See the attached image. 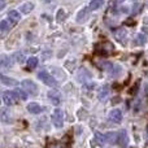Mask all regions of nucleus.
I'll use <instances>...</instances> for the list:
<instances>
[{"instance_id": "393cba45", "label": "nucleus", "mask_w": 148, "mask_h": 148, "mask_svg": "<svg viewBox=\"0 0 148 148\" xmlns=\"http://www.w3.org/2000/svg\"><path fill=\"white\" fill-rule=\"evenodd\" d=\"M123 0H116V3H122Z\"/></svg>"}, {"instance_id": "5701e85b", "label": "nucleus", "mask_w": 148, "mask_h": 148, "mask_svg": "<svg viewBox=\"0 0 148 148\" xmlns=\"http://www.w3.org/2000/svg\"><path fill=\"white\" fill-rule=\"evenodd\" d=\"M14 57H16V61H17V62H21V64H22V62H25V55H23V53H20V52H18V53L14 55Z\"/></svg>"}, {"instance_id": "9d476101", "label": "nucleus", "mask_w": 148, "mask_h": 148, "mask_svg": "<svg viewBox=\"0 0 148 148\" xmlns=\"http://www.w3.org/2000/svg\"><path fill=\"white\" fill-rule=\"evenodd\" d=\"M0 79H1V83L5 84V86H18V81H16V79H13V78H9V77H5L4 74L0 77Z\"/></svg>"}, {"instance_id": "6e6552de", "label": "nucleus", "mask_w": 148, "mask_h": 148, "mask_svg": "<svg viewBox=\"0 0 148 148\" xmlns=\"http://www.w3.org/2000/svg\"><path fill=\"white\" fill-rule=\"evenodd\" d=\"M27 110L30 113H33V114H39V113L43 112V108H42L38 103H30V104L27 105Z\"/></svg>"}, {"instance_id": "0eeeda50", "label": "nucleus", "mask_w": 148, "mask_h": 148, "mask_svg": "<svg viewBox=\"0 0 148 148\" xmlns=\"http://www.w3.org/2000/svg\"><path fill=\"white\" fill-rule=\"evenodd\" d=\"M8 18H9V21H10V25H16V23L21 20V13L18 12V10H10V12L8 13Z\"/></svg>"}, {"instance_id": "4468645a", "label": "nucleus", "mask_w": 148, "mask_h": 148, "mask_svg": "<svg viewBox=\"0 0 148 148\" xmlns=\"http://www.w3.org/2000/svg\"><path fill=\"white\" fill-rule=\"evenodd\" d=\"M105 135H107V143H118V133H107Z\"/></svg>"}, {"instance_id": "6ab92c4d", "label": "nucleus", "mask_w": 148, "mask_h": 148, "mask_svg": "<svg viewBox=\"0 0 148 148\" xmlns=\"http://www.w3.org/2000/svg\"><path fill=\"white\" fill-rule=\"evenodd\" d=\"M7 109H3L1 110V120H3V122H5V123H8V122H10L12 121V117H10V114L8 116L7 114Z\"/></svg>"}, {"instance_id": "f8f14e48", "label": "nucleus", "mask_w": 148, "mask_h": 148, "mask_svg": "<svg viewBox=\"0 0 148 148\" xmlns=\"http://www.w3.org/2000/svg\"><path fill=\"white\" fill-rule=\"evenodd\" d=\"M103 5H104V0H91L88 8H90V10H97V9H100Z\"/></svg>"}, {"instance_id": "412c9836", "label": "nucleus", "mask_w": 148, "mask_h": 148, "mask_svg": "<svg viewBox=\"0 0 148 148\" xmlns=\"http://www.w3.org/2000/svg\"><path fill=\"white\" fill-rule=\"evenodd\" d=\"M8 27H9V22H8L7 20H3L1 22H0V31L5 33V31L8 30Z\"/></svg>"}, {"instance_id": "423d86ee", "label": "nucleus", "mask_w": 148, "mask_h": 148, "mask_svg": "<svg viewBox=\"0 0 148 148\" xmlns=\"http://www.w3.org/2000/svg\"><path fill=\"white\" fill-rule=\"evenodd\" d=\"M109 120H110V122L121 123L122 122V112L120 109H113L109 113Z\"/></svg>"}, {"instance_id": "f257e3e1", "label": "nucleus", "mask_w": 148, "mask_h": 148, "mask_svg": "<svg viewBox=\"0 0 148 148\" xmlns=\"http://www.w3.org/2000/svg\"><path fill=\"white\" fill-rule=\"evenodd\" d=\"M38 78L40 79V81L43 82L44 84H47V86H49V87H56L57 86L56 79H55L48 72H46V70H42V72H39L38 73Z\"/></svg>"}, {"instance_id": "f3484780", "label": "nucleus", "mask_w": 148, "mask_h": 148, "mask_svg": "<svg viewBox=\"0 0 148 148\" xmlns=\"http://www.w3.org/2000/svg\"><path fill=\"white\" fill-rule=\"evenodd\" d=\"M95 138H96V140H97V143L99 144H104V143H107V135L105 134H101V133H95Z\"/></svg>"}, {"instance_id": "4be33fe9", "label": "nucleus", "mask_w": 148, "mask_h": 148, "mask_svg": "<svg viewBox=\"0 0 148 148\" xmlns=\"http://www.w3.org/2000/svg\"><path fill=\"white\" fill-rule=\"evenodd\" d=\"M27 65H29V68H35L36 65H38V59L36 57H30V59L27 60Z\"/></svg>"}, {"instance_id": "2eb2a0df", "label": "nucleus", "mask_w": 148, "mask_h": 148, "mask_svg": "<svg viewBox=\"0 0 148 148\" xmlns=\"http://www.w3.org/2000/svg\"><path fill=\"white\" fill-rule=\"evenodd\" d=\"M33 9H34V4H33V3H23V4L21 5V8H20L21 13H25V14L30 13Z\"/></svg>"}, {"instance_id": "dca6fc26", "label": "nucleus", "mask_w": 148, "mask_h": 148, "mask_svg": "<svg viewBox=\"0 0 148 148\" xmlns=\"http://www.w3.org/2000/svg\"><path fill=\"white\" fill-rule=\"evenodd\" d=\"M88 9L90 8H83V9L78 13V17H77V21H78V22H82V21L86 20L87 16H88Z\"/></svg>"}, {"instance_id": "b1692460", "label": "nucleus", "mask_w": 148, "mask_h": 148, "mask_svg": "<svg viewBox=\"0 0 148 148\" xmlns=\"http://www.w3.org/2000/svg\"><path fill=\"white\" fill-rule=\"evenodd\" d=\"M5 7V0H1V3H0V10H3Z\"/></svg>"}, {"instance_id": "1a4fd4ad", "label": "nucleus", "mask_w": 148, "mask_h": 148, "mask_svg": "<svg viewBox=\"0 0 148 148\" xmlns=\"http://www.w3.org/2000/svg\"><path fill=\"white\" fill-rule=\"evenodd\" d=\"M126 30L123 27H120V29H117L116 30V33H114V35H116V39H117L118 42H121V43H123V42L126 40Z\"/></svg>"}, {"instance_id": "7ed1b4c3", "label": "nucleus", "mask_w": 148, "mask_h": 148, "mask_svg": "<svg viewBox=\"0 0 148 148\" xmlns=\"http://www.w3.org/2000/svg\"><path fill=\"white\" fill-rule=\"evenodd\" d=\"M21 86L23 87V90H25L27 94H30L31 96H35L36 94H38V87H36V84L34 83L33 81H29V79H25V81L21 82Z\"/></svg>"}, {"instance_id": "39448f33", "label": "nucleus", "mask_w": 148, "mask_h": 148, "mask_svg": "<svg viewBox=\"0 0 148 148\" xmlns=\"http://www.w3.org/2000/svg\"><path fill=\"white\" fill-rule=\"evenodd\" d=\"M48 99L53 105H59L61 103V95L56 90H49L48 91Z\"/></svg>"}, {"instance_id": "f03ea898", "label": "nucleus", "mask_w": 148, "mask_h": 148, "mask_svg": "<svg viewBox=\"0 0 148 148\" xmlns=\"http://www.w3.org/2000/svg\"><path fill=\"white\" fill-rule=\"evenodd\" d=\"M52 123L56 126L57 129L62 127L64 125V112L61 109H55L52 113Z\"/></svg>"}, {"instance_id": "9b49d317", "label": "nucleus", "mask_w": 148, "mask_h": 148, "mask_svg": "<svg viewBox=\"0 0 148 148\" xmlns=\"http://www.w3.org/2000/svg\"><path fill=\"white\" fill-rule=\"evenodd\" d=\"M129 143V138H127V134H126L125 130H121L118 133V144L121 146H127Z\"/></svg>"}, {"instance_id": "ddd939ff", "label": "nucleus", "mask_w": 148, "mask_h": 148, "mask_svg": "<svg viewBox=\"0 0 148 148\" xmlns=\"http://www.w3.org/2000/svg\"><path fill=\"white\" fill-rule=\"evenodd\" d=\"M108 95H109V86H103L99 91V100L100 101H104L107 100Z\"/></svg>"}, {"instance_id": "20e7f679", "label": "nucleus", "mask_w": 148, "mask_h": 148, "mask_svg": "<svg viewBox=\"0 0 148 148\" xmlns=\"http://www.w3.org/2000/svg\"><path fill=\"white\" fill-rule=\"evenodd\" d=\"M18 100L17 95L14 94V91H4L3 92V101L5 105H13L16 104Z\"/></svg>"}, {"instance_id": "aec40b11", "label": "nucleus", "mask_w": 148, "mask_h": 148, "mask_svg": "<svg viewBox=\"0 0 148 148\" xmlns=\"http://www.w3.org/2000/svg\"><path fill=\"white\" fill-rule=\"evenodd\" d=\"M134 43L135 44H144L146 43V36H144L143 34H138L136 38L134 39Z\"/></svg>"}, {"instance_id": "a211bd4d", "label": "nucleus", "mask_w": 148, "mask_h": 148, "mask_svg": "<svg viewBox=\"0 0 148 148\" xmlns=\"http://www.w3.org/2000/svg\"><path fill=\"white\" fill-rule=\"evenodd\" d=\"M14 94L17 95V97H18V99H21V100H26V99H27V94L25 92V90L16 88L14 90Z\"/></svg>"}]
</instances>
